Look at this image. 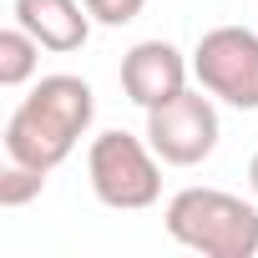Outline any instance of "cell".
Returning <instances> with one entry per match:
<instances>
[{
    "label": "cell",
    "mask_w": 258,
    "mask_h": 258,
    "mask_svg": "<svg viewBox=\"0 0 258 258\" xmlns=\"http://www.w3.org/2000/svg\"><path fill=\"white\" fill-rule=\"evenodd\" d=\"M91 121H96L91 81H81L71 71L41 76L31 86V96H21L11 121H6V157L41 167V172H56L76 152V142L91 132Z\"/></svg>",
    "instance_id": "cell-1"
},
{
    "label": "cell",
    "mask_w": 258,
    "mask_h": 258,
    "mask_svg": "<svg viewBox=\"0 0 258 258\" xmlns=\"http://www.w3.org/2000/svg\"><path fill=\"white\" fill-rule=\"evenodd\" d=\"M162 228L203 258H258V203L223 187H182L167 198Z\"/></svg>",
    "instance_id": "cell-2"
},
{
    "label": "cell",
    "mask_w": 258,
    "mask_h": 258,
    "mask_svg": "<svg viewBox=\"0 0 258 258\" xmlns=\"http://www.w3.org/2000/svg\"><path fill=\"white\" fill-rule=\"evenodd\" d=\"M86 182L101 208L142 213L162 198V157L152 152L147 132L132 137L121 126H111V132L91 137V147H86Z\"/></svg>",
    "instance_id": "cell-3"
},
{
    "label": "cell",
    "mask_w": 258,
    "mask_h": 258,
    "mask_svg": "<svg viewBox=\"0 0 258 258\" xmlns=\"http://www.w3.org/2000/svg\"><path fill=\"white\" fill-rule=\"evenodd\" d=\"M192 81L238 111H258V31L213 26L192 46Z\"/></svg>",
    "instance_id": "cell-4"
},
{
    "label": "cell",
    "mask_w": 258,
    "mask_h": 258,
    "mask_svg": "<svg viewBox=\"0 0 258 258\" xmlns=\"http://www.w3.org/2000/svg\"><path fill=\"white\" fill-rule=\"evenodd\" d=\"M218 137H223L218 106H213V96L203 86L198 91L187 86L172 101H162V106L147 111V142H152V152L167 167H198V162H208L213 147H218Z\"/></svg>",
    "instance_id": "cell-5"
},
{
    "label": "cell",
    "mask_w": 258,
    "mask_h": 258,
    "mask_svg": "<svg viewBox=\"0 0 258 258\" xmlns=\"http://www.w3.org/2000/svg\"><path fill=\"white\" fill-rule=\"evenodd\" d=\"M121 91L132 106L152 111L162 101H172L177 91H187V76H192V61L172 46V41H137L132 51L121 56Z\"/></svg>",
    "instance_id": "cell-6"
},
{
    "label": "cell",
    "mask_w": 258,
    "mask_h": 258,
    "mask_svg": "<svg viewBox=\"0 0 258 258\" xmlns=\"http://www.w3.org/2000/svg\"><path fill=\"white\" fill-rule=\"evenodd\" d=\"M11 16H16V26H26L56 56H71V51H81L91 41V11H86V0H16Z\"/></svg>",
    "instance_id": "cell-7"
},
{
    "label": "cell",
    "mask_w": 258,
    "mask_h": 258,
    "mask_svg": "<svg viewBox=\"0 0 258 258\" xmlns=\"http://www.w3.org/2000/svg\"><path fill=\"white\" fill-rule=\"evenodd\" d=\"M41 41L26 31V26H6L0 31V86H31L36 71H41Z\"/></svg>",
    "instance_id": "cell-8"
},
{
    "label": "cell",
    "mask_w": 258,
    "mask_h": 258,
    "mask_svg": "<svg viewBox=\"0 0 258 258\" xmlns=\"http://www.w3.org/2000/svg\"><path fill=\"white\" fill-rule=\"evenodd\" d=\"M46 177L51 172H41V167H26V162H6V172H0V208H26V203H36L41 192H46Z\"/></svg>",
    "instance_id": "cell-9"
},
{
    "label": "cell",
    "mask_w": 258,
    "mask_h": 258,
    "mask_svg": "<svg viewBox=\"0 0 258 258\" xmlns=\"http://www.w3.org/2000/svg\"><path fill=\"white\" fill-rule=\"evenodd\" d=\"M142 6L147 0H86V11H91L96 26H132L142 16Z\"/></svg>",
    "instance_id": "cell-10"
},
{
    "label": "cell",
    "mask_w": 258,
    "mask_h": 258,
    "mask_svg": "<svg viewBox=\"0 0 258 258\" xmlns=\"http://www.w3.org/2000/svg\"><path fill=\"white\" fill-rule=\"evenodd\" d=\"M248 187H253V198H258V152H253V162H248Z\"/></svg>",
    "instance_id": "cell-11"
}]
</instances>
